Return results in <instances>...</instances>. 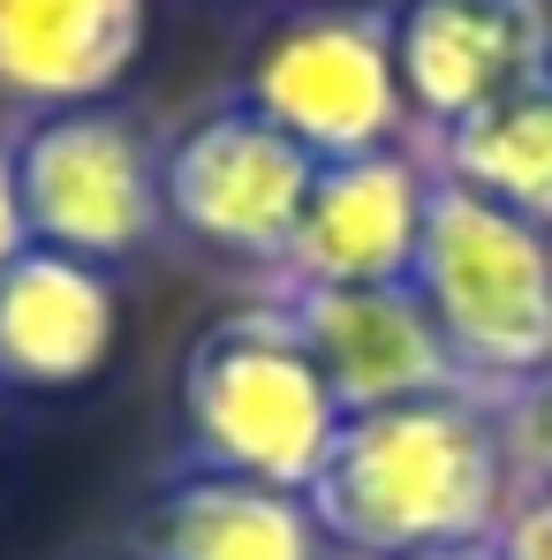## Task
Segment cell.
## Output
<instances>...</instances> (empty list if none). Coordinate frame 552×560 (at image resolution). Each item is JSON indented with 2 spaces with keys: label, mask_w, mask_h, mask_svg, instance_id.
<instances>
[{
  "label": "cell",
  "mask_w": 552,
  "mask_h": 560,
  "mask_svg": "<svg viewBox=\"0 0 552 560\" xmlns=\"http://www.w3.org/2000/svg\"><path fill=\"white\" fill-rule=\"evenodd\" d=\"M31 250V228H23V197H15V160H8V137H0V273Z\"/></svg>",
  "instance_id": "cell-16"
},
{
  "label": "cell",
  "mask_w": 552,
  "mask_h": 560,
  "mask_svg": "<svg viewBox=\"0 0 552 560\" xmlns=\"http://www.w3.org/2000/svg\"><path fill=\"white\" fill-rule=\"evenodd\" d=\"M114 560H137V553H114Z\"/></svg>",
  "instance_id": "cell-18"
},
{
  "label": "cell",
  "mask_w": 552,
  "mask_h": 560,
  "mask_svg": "<svg viewBox=\"0 0 552 560\" xmlns=\"http://www.w3.org/2000/svg\"><path fill=\"white\" fill-rule=\"evenodd\" d=\"M235 98H250L273 129H287L318 167L409 144V98L394 69V15L364 0L303 8L273 23L243 69Z\"/></svg>",
  "instance_id": "cell-5"
},
{
  "label": "cell",
  "mask_w": 552,
  "mask_h": 560,
  "mask_svg": "<svg viewBox=\"0 0 552 560\" xmlns=\"http://www.w3.org/2000/svg\"><path fill=\"white\" fill-rule=\"evenodd\" d=\"M8 160H15L23 228H31L38 250H69V258L114 273L121 258L152 250V235L167 228L160 144L114 98L31 114L8 137Z\"/></svg>",
  "instance_id": "cell-4"
},
{
  "label": "cell",
  "mask_w": 552,
  "mask_h": 560,
  "mask_svg": "<svg viewBox=\"0 0 552 560\" xmlns=\"http://www.w3.org/2000/svg\"><path fill=\"white\" fill-rule=\"evenodd\" d=\"M137 560H341L303 492L227 469L167 477L137 515Z\"/></svg>",
  "instance_id": "cell-12"
},
{
  "label": "cell",
  "mask_w": 552,
  "mask_h": 560,
  "mask_svg": "<svg viewBox=\"0 0 552 560\" xmlns=\"http://www.w3.org/2000/svg\"><path fill=\"white\" fill-rule=\"evenodd\" d=\"M310 175H318V160L235 92L212 98L204 114H189L160 144L167 228L189 235L197 250L258 266V273L280 266V250H287V235L303 220Z\"/></svg>",
  "instance_id": "cell-6"
},
{
  "label": "cell",
  "mask_w": 552,
  "mask_h": 560,
  "mask_svg": "<svg viewBox=\"0 0 552 560\" xmlns=\"http://www.w3.org/2000/svg\"><path fill=\"white\" fill-rule=\"evenodd\" d=\"M114 341H121V295L106 266L31 243L0 273V386L8 394L92 386Z\"/></svg>",
  "instance_id": "cell-10"
},
{
  "label": "cell",
  "mask_w": 552,
  "mask_h": 560,
  "mask_svg": "<svg viewBox=\"0 0 552 560\" xmlns=\"http://www.w3.org/2000/svg\"><path fill=\"white\" fill-rule=\"evenodd\" d=\"M424 160L447 183L477 189L484 205H500V212H515V220L552 235V69L538 84L507 92L500 106L469 114L461 129L432 137Z\"/></svg>",
  "instance_id": "cell-13"
},
{
  "label": "cell",
  "mask_w": 552,
  "mask_h": 560,
  "mask_svg": "<svg viewBox=\"0 0 552 560\" xmlns=\"http://www.w3.org/2000/svg\"><path fill=\"white\" fill-rule=\"evenodd\" d=\"M515 500V463L492 401L432 394L341 417V440L310 477V515L341 560H409L492 546Z\"/></svg>",
  "instance_id": "cell-1"
},
{
  "label": "cell",
  "mask_w": 552,
  "mask_h": 560,
  "mask_svg": "<svg viewBox=\"0 0 552 560\" xmlns=\"http://www.w3.org/2000/svg\"><path fill=\"white\" fill-rule=\"evenodd\" d=\"M175 409H183L189 469L258 477L303 500L341 440V401L326 394L303 334L287 326L273 295L197 334L175 378Z\"/></svg>",
  "instance_id": "cell-3"
},
{
  "label": "cell",
  "mask_w": 552,
  "mask_h": 560,
  "mask_svg": "<svg viewBox=\"0 0 552 560\" xmlns=\"http://www.w3.org/2000/svg\"><path fill=\"white\" fill-rule=\"evenodd\" d=\"M492 560H552V485H522L492 530Z\"/></svg>",
  "instance_id": "cell-15"
},
{
  "label": "cell",
  "mask_w": 552,
  "mask_h": 560,
  "mask_svg": "<svg viewBox=\"0 0 552 560\" xmlns=\"http://www.w3.org/2000/svg\"><path fill=\"white\" fill-rule=\"evenodd\" d=\"M424 205H432V160L394 144L364 160H326L310 175L303 220L280 250L273 295L303 288H394L416 273V243H424Z\"/></svg>",
  "instance_id": "cell-8"
},
{
  "label": "cell",
  "mask_w": 552,
  "mask_h": 560,
  "mask_svg": "<svg viewBox=\"0 0 552 560\" xmlns=\"http://www.w3.org/2000/svg\"><path fill=\"white\" fill-rule=\"evenodd\" d=\"M492 417H500V440H507V463H515V492L522 485H552V364L530 386L500 394Z\"/></svg>",
  "instance_id": "cell-14"
},
{
  "label": "cell",
  "mask_w": 552,
  "mask_h": 560,
  "mask_svg": "<svg viewBox=\"0 0 552 560\" xmlns=\"http://www.w3.org/2000/svg\"><path fill=\"white\" fill-rule=\"evenodd\" d=\"M409 288L477 401H500L552 364V235L447 183L439 167Z\"/></svg>",
  "instance_id": "cell-2"
},
{
  "label": "cell",
  "mask_w": 552,
  "mask_h": 560,
  "mask_svg": "<svg viewBox=\"0 0 552 560\" xmlns=\"http://www.w3.org/2000/svg\"><path fill=\"white\" fill-rule=\"evenodd\" d=\"M386 15L424 144L552 69V0H386Z\"/></svg>",
  "instance_id": "cell-7"
},
{
  "label": "cell",
  "mask_w": 552,
  "mask_h": 560,
  "mask_svg": "<svg viewBox=\"0 0 552 560\" xmlns=\"http://www.w3.org/2000/svg\"><path fill=\"white\" fill-rule=\"evenodd\" d=\"M144 54V0H0V106H98Z\"/></svg>",
  "instance_id": "cell-11"
},
{
  "label": "cell",
  "mask_w": 552,
  "mask_h": 560,
  "mask_svg": "<svg viewBox=\"0 0 552 560\" xmlns=\"http://www.w3.org/2000/svg\"><path fill=\"white\" fill-rule=\"evenodd\" d=\"M273 303L303 334L341 417L432 401V394H469L409 280H394V288H303V295H273Z\"/></svg>",
  "instance_id": "cell-9"
},
{
  "label": "cell",
  "mask_w": 552,
  "mask_h": 560,
  "mask_svg": "<svg viewBox=\"0 0 552 560\" xmlns=\"http://www.w3.org/2000/svg\"><path fill=\"white\" fill-rule=\"evenodd\" d=\"M409 560H492V546H447V553H409Z\"/></svg>",
  "instance_id": "cell-17"
}]
</instances>
